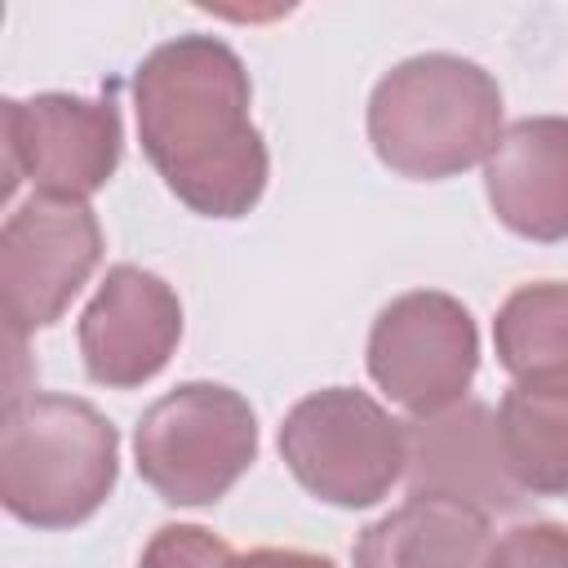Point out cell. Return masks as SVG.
<instances>
[{"instance_id":"1","label":"cell","mask_w":568,"mask_h":568,"mask_svg":"<svg viewBox=\"0 0 568 568\" xmlns=\"http://www.w3.org/2000/svg\"><path fill=\"white\" fill-rule=\"evenodd\" d=\"M142 151L164 186L204 217H240L266 191V142L248 120V75L231 44L178 36L133 80Z\"/></svg>"},{"instance_id":"2","label":"cell","mask_w":568,"mask_h":568,"mask_svg":"<svg viewBox=\"0 0 568 568\" xmlns=\"http://www.w3.org/2000/svg\"><path fill=\"white\" fill-rule=\"evenodd\" d=\"M368 138L377 160L404 178H453L493 155L501 138V89L466 58H408L377 80Z\"/></svg>"},{"instance_id":"3","label":"cell","mask_w":568,"mask_h":568,"mask_svg":"<svg viewBox=\"0 0 568 568\" xmlns=\"http://www.w3.org/2000/svg\"><path fill=\"white\" fill-rule=\"evenodd\" d=\"M115 426L84 399L31 395L4 408L0 426V501L36 528L89 519L115 484Z\"/></svg>"},{"instance_id":"4","label":"cell","mask_w":568,"mask_h":568,"mask_svg":"<svg viewBox=\"0 0 568 568\" xmlns=\"http://www.w3.org/2000/svg\"><path fill=\"white\" fill-rule=\"evenodd\" d=\"M133 453L142 479L169 506H209L253 466L257 422L244 395L186 382L142 413Z\"/></svg>"},{"instance_id":"5","label":"cell","mask_w":568,"mask_h":568,"mask_svg":"<svg viewBox=\"0 0 568 568\" xmlns=\"http://www.w3.org/2000/svg\"><path fill=\"white\" fill-rule=\"evenodd\" d=\"M280 453L297 484L328 506H373L404 475V422L364 390H315L280 426Z\"/></svg>"},{"instance_id":"6","label":"cell","mask_w":568,"mask_h":568,"mask_svg":"<svg viewBox=\"0 0 568 568\" xmlns=\"http://www.w3.org/2000/svg\"><path fill=\"white\" fill-rule=\"evenodd\" d=\"M4 146V195L27 178L36 195L89 200L120 164V111L115 102L40 93L27 102H4L0 111Z\"/></svg>"},{"instance_id":"7","label":"cell","mask_w":568,"mask_h":568,"mask_svg":"<svg viewBox=\"0 0 568 568\" xmlns=\"http://www.w3.org/2000/svg\"><path fill=\"white\" fill-rule=\"evenodd\" d=\"M102 257V231L84 200L36 195L0 231V311L4 333L27 337L53 324Z\"/></svg>"},{"instance_id":"8","label":"cell","mask_w":568,"mask_h":568,"mask_svg":"<svg viewBox=\"0 0 568 568\" xmlns=\"http://www.w3.org/2000/svg\"><path fill=\"white\" fill-rule=\"evenodd\" d=\"M479 364V337L470 311L448 293L395 297L368 337L373 382L417 417L462 404Z\"/></svg>"},{"instance_id":"9","label":"cell","mask_w":568,"mask_h":568,"mask_svg":"<svg viewBox=\"0 0 568 568\" xmlns=\"http://www.w3.org/2000/svg\"><path fill=\"white\" fill-rule=\"evenodd\" d=\"M182 337V306L178 293L142 271V266H111L102 288L80 315V355L93 382L102 386H142L151 382Z\"/></svg>"},{"instance_id":"10","label":"cell","mask_w":568,"mask_h":568,"mask_svg":"<svg viewBox=\"0 0 568 568\" xmlns=\"http://www.w3.org/2000/svg\"><path fill=\"white\" fill-rule=\"evenodd\" d=\"M404 479L408 497H448L484 515L524 506V488L510 479L497 444V417L475 399L404 426Z\"/></svg>"},{"instance_id":"11","label":"cell","mask_w":568,"mask_h":568,"mask_svg":"<svg viewBox=\"0 0 568 568\" xmlns=\"http://www.w3.org/2000/svg\"><path fill=\"white\" fill-rule=\"evenodd\" d=\"M493 213L524 240H568V120L510 124L484 169Z\"/></svg>"},{"instance_id":"12","label":"cell","mask_w":568,"mask_h":568,"mask_svg":"<svg viewBox=\"0 0 568 568\" xmlns=\"http://www.w3.org/2000/svg\"><path fill=\"white\" fill-rule=\"evenodd\" d=\"M488 515L448 497H408L355 541V568H484Z\"/></svg>"},{"instance_id":"13","label":"cell","mask_w":568,"mask_h":568,"mask_svg":"<svg viewBox=\"0 0 568 568\" xmlns=\"http://www.w3.org/2000/svg\"><path fill=\"white\" fill-rule=\"evenodd\" d=\"M510 479L537 497L568 493V382H515L497 408Z\"/></svg>"},{"instance_id":"14","label":"cell","mask_w":568,"mask_h":568,"mask_svg":"<svg viewBox=\"0 0 568 568\" xmlns=\"http://www.w3.org/2000/svg\"><path fill=\"white\" fill-rule=\"evenodd\" d=\"M493 342L515 382H568V284L515 288L493 320Z\"/></svg>"},{"instance_id":"15","label":"cell","mask_w":568,"mask_h":568,"mask_svg":"<svg viewBox=\"0 0 568 568\" xmlns=\"http://www.w3.org/2000/svg\"><path fill=\"white\" fill-rule=\"evenodd\" d=\"M231 559H235V550L222 537H213L195 524H169L151 537L138 568H226Z\"/></svg>"},{"instance_id":"16","label":"cell","mask_w":568,"mask_h":568,"mask_svg":"<svg viewBox=\"0 0 568 568\" xmlns=\"http://www.w3.org/2000/svg\"><path fill=\"white\" fill-rule=\"evenodd\" d=\"M484 568H568V528L519 524L488 550Z\"/></svg>"},{"instance_id":"17","label":"cell","mask_w":568,"mask_h":568,"mask_svg":"<svg viewBox=\"0 0 568 568\" xmlns=\"http://www.w3.org/2000/svg\"><path fill=\"white\" fill-rule=\"evenodd\" d=\"M226 568H333L324 555H306V550H275V546H262V550H248V555H235Z\"/></svg>"}]
</instances>
